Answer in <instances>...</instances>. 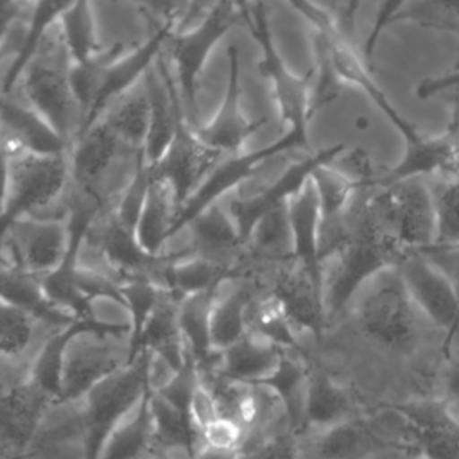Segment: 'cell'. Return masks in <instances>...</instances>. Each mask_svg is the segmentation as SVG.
Returning a JSON list of instances; mask_svg holds the SVG:
<instances>
[{
  "label": "cell",
  "instance_id": "obj_1",
  "mask_svg": "<svg viewBox=\"0 0 459 459\" xmlns=\"http://www.w3.org/2000/svg\"><path fill=\"white\" fill-rule=\"evenodd\" d=\"M369 188H362L355 197L344 219L342 238L328 256L332 258V267L323 276L326 319L335 317L362 283L385 269L398 267L409 255L375 213L371 194H368Z\"/></svg>",
  "mask_w": 459,
  "mask_h": 459
},
{
  "label": "cell",
  "instance_id": "obj_2",
  "mask_svg": "<svg viewBox=\"0 0 459 459\" xmlns=\"http://www.w3.org/2000/svg\"><path fill=\"white\" fill-rule=\"evenodd\" d=\"M70 160L66 154H39L9 149L5 221L30 215L68 222Z\"/></svg>",
  "mask_w": 459,
  "mask_h": 459
},
{
  "label": "cell",
  "instance_id": "obj_3",
  "mask_svg": "<svg viewBox=\"0 0 459 459\" xmlns=\"http://www.w3.org/2000/svg\"><path fill=\"white\" fill-rule=\"evenodd\" d=\"M138 351L131 332L77 323L65 344L61 398L56 405L81 402L93 385L133 362Z\"/></svg>",
  "mask_w": 459,
  "mask_h": 459
},
{
  "label": "cell",
  "instance_id": "obj_4",
  "mask_svg": "<svg viewBox=\"0 0 459 459\" xmlns=\"http://www.w3.org/2000/svg\"><path fill=\"white\" fill-rule=\"evenodd\" d=\"M149 389L147 353L140 348L133 362L93 385L79 402L84 459H100L106 441L134 411Z\"/></svg>",
  "mask_w": 459,
  "mask_h": 459
},
{
  "label": "cell",
  "instance_id": "obj_5",
  "mask_svg": "<svg viewBox=\"0 0 459 459\" xmlns=\"http://www.w3.org/2000/svg\"><path fill=\"white\" fill-rule=\"evenodd\" d=\"M74 251V237L65 221L22 215L0 230V264L45 278L59 269Z\"/></svg>",
  "mask_w": 459,
  "mask_h": 459
},
{
  "label": "cell",
  "instance_id": "obj_6",
  "mask_svg": "<svg viewBox=\"0 0 459 459\" xmlns=\"http://www.w3.org/2000/svg\"><path fill=\"white\" fill-rule=\"evenodd\" d=\"M369 199L384 228L409 253L436 246L434 194L423 178L393 183L371 194Z\"/></svg>",
  "mask_w": 459,
  "mask_h": 459
},
{
  "label": "cell",
  "instance_id": "obj_7",
  "mask_svg": "<svg viewBox=\"0 0 459 459\" xmlns=\"http://www.w3.org/2000/svg\"><path fill=\"white\" fill-rule=\"evenodd\" d=\"M364 333L389 350H405L416 335L414 303L398 267L373 278V287L359 307Z\"/></svg>",
  "mask_w": 459,
  "mask_h": 459
},
{
  "label": "cell",
  "instance_id": "obj_8",
  "mask_svg": "<svg viewBox=\"0 0 459 459\" xmlns=\"http://www.w3.org/2000/svg\"><path fill=\"white\" fill-rule=\"evenodd\" d=\"M414 305L439 328L445 330L443 350L448 355L452 339L459 330V299L448 278L432 265L425 255L412 251L398 265Z\"/></svg>",
  "mask_w": 459,
  "mask_h": 459
},
{
  "label": "cell",
  "instance_id": "obj_9",
  "mask_svg": "<svg viewBox=\"0 0 459 459\" xmlns=\"http://www.w3.org/2000/svg\"><path fill=\"white\" fill-rule=\"evenodd\" d=\"M385 450L412 452L409 445L378 434L360 416L301 436V459H366Z\"/></svg>",
  "mask_w": 459,
  "mask_h": 459
},
{
  "label": "cell",
  "instance_id": "obj_10",
  "mask_svg": "<svg viewBox=\"0 0 459 459\" xmlns=\"http://www.w3.org/2000/svg\"><path fill=\"white\" fill-rule=\"evenodd\" d=\"M269 290L278 298L296 330L308 332L316 339L323 335L326 323L325 287L299 262L292 258L281 264Z\"/></svg>",
  "mask_w": 459,
  "mask_h": 459
},
{
  "label": "cell",
  "instance_id": "obj_11",
  "mask_svg": "<svg viewBox=\"0 0 459 459\" xmlns=\"http://www.w3.org/2000/svg\"><path fill=\"white\" fill-rule=\"evenodd\" d=\"M0 142L9 149L66 154L70 145L16 90L0 93Z\"/></svg>",
  "mask_w": 459,
  "mask_h": 459
},
{
  "label": "cell",
  "instance_id": "obj_12",
  "mask_svg": "<svg viewBox=\"0 0 459 459\" xmlns=\"http://www.w3.org/2000/svg\"><path fill=\"white\" fill-rule=\"evenodd\" d=\"M412 437V452L425 459H459V425L448 416L441 400L393 403Z\"/></svg>",
  "mask_w": 459,
  "mask_h": 459
},
{
  "label": "cell",
  "instance_id": "obj_13",
  "mask_svg": "<svg viewBox=\"0 0 459 459\" xmlns=\"http://www.w3.org/2000/svg\"><path fill=\"white\" fill-rule=\"evenodd\" d=\"M253 292L251 280L240 274H228L212 289L210 337L213 351H222L247 333Z\"/></svg>",
  "mask_w": 459,
  "mask_h": 459
},
{
  "label": "cell",
  "instance_id": "obj_14",
  "mask_svg": "<svg viewBox=\"0 0 459 459\" xmlns=\"http://www.w3.org/2000/svg\"><path fill=\"white\" fill-rule=\"evenodd\" d=\"M283 350L269 339L247 332L231 346L217 351L215 369L238 384L258 385L278 368Z\"/></svg>",
  "mask_w": 459,
  "mask_h": 459
},
{
  "label": "cell",
  "instance_id": "obj_15",
  "mask_svg": "<svg viewBox=\"0 0 459 459\" xmlns=\"http://www.w3.org/2000/svg\"><path fill=\"white\" fill-rule=\"evenodd\" d=\"M181 210V201L170 181L149 170L147 195L134 226V235L147 253H160L163 242L178 226Z\"/></svg>",
  "mask_w": 459,
  "mask_h": 459
},
{
  "label": "cell",
  "instance_id": "obj_16",
  "mask_svg": "<svg viewBox=\"0 0 459 459\" xmlns=\"http://www.w3.org/2000/svg\"><path fill=\"white\" fill-rule=\"evenodd\" d=\"M357 416L359 414L351 394L342 385H339L326 371L319 368H310L299 436L328 429Z\"/></svg>",
  "mask_w": 459,
  "mask_h": 459
},
{
  "label": "cell",
  "instance_id": "obj_17",
  "mask_svg": "<svg viewBox=\"0 0 459 459\" xmlns=\"http://www.w3.org/2000/svg\"><path fill=\"white\" fill-rule=\"evenodd\" d=\"M414 23L425 29H436L459 36V2L445 0H416V2H387L380 5L377 22L366 39L364 56L369 61L375 43L382 30L393 23Z\"/></svg>",
  "mask_w": 459,
  "mask_h": 459
},
{
  "label": "cell",
  "instance_id": "obj_18",
  "mask_svg": "<svg viewBox=\"0 0 459 459\" xmlns=\"http://www.w3.org/2000/svg\"><path fill=\"white\" fill-rule=\"evenodd\" d=\"M66 328L41 321L0 299V359L29 366L41 344L56 332Z\"/></svg>",
  "mask_w": 459,
  "mask_h": 459
},
{
  "label": "cell",
  "instance_id": "obj_19",
  "mask_svg": "<svg viewBox=\"0 0 459 459\" xmlns=\"http://www.w3.org/2000/svg\"><path fill=\"white\" fill-rule=\"evenodd\" d=\"M287 212L292 230L294 260L299 262L316 280L323 281L319 256V199L312 178L287 199Z\"/></svg>",
  "mask_w": 459,
  "mask_h": 459
},
{
  "label": "cell",
  "instance_id": "obj_20",
  "mask_svg": "<svg viewBox=\"0 0 459 459\" xmlns=\"http://www.w3.org/2000/svg\"><path fill=\"white\" fill-rule=\"evenodd\" d=\"M0 299L56 326L66 328L79 323L48 301L41 278L4 264H0Z\"/></svg>",
  "mask_w": 459,
  "mask_h": 459
},
{
  "label": "cell",
  "instance_id": "obj_21",
  "mask_svg": "<svg viewBox=\"0 0 459 459\" xmlns=\"http://www.w3.org/2000/svg\"><path fill=\"white\" fill-rule=\"evenodd\" d=\"M149 409L152 420V450H183L188 459H197L201 437L190 416L183 414L152 391L149 394Z\"/></svg>",
  "mask_w": 459,
  "mask_h": 459
},
{
  "label": "cell",
  "instance_id": "obj_22",
  "mask_svg": "<svg viewBox=\"0 0 459 459\" xmlns=\"http://www.w3.org/2000/svg\"><path fill=\"white\" fill-rule=\"evenodd\" d=\"M151 389L134 411L109 436L100 459H145L152 452V420L149 409Z\"/></svg>",
  "mask_w": 459,
  "mask_h": 459
},
{
  "label": "cell",
  "instance_id": "obj_23",
  "mask_svg": "<svg viewBox=\"0 0 459 459\" xmlns=\"http://www.w3.org/2000/svg\"><path fill=\"white\" fill-rule=\"evenodd\" d=\"M312 45V84H310V118L323 106L333 102L342 91V81L335 72L328 39L323 30L310 27Z\"/></svg>",
  "mask_w": 459,
  "mask_h": 459
},
{
  "label": "cell",
  "instance_id": "obj_24",
  "mask_svg": "<svg viewBox=\"0 0 459 459\" xmlns=\"http://www.w3.org/2000/svg\"><path fill=\"white\" fill-rule=\"evenodd\" d=\"M59 23L74 63L88 61L95 54V29L90 2H72L61 14Z\"/></svg>",
  "mask_w": 459,
  "mask_h": 459
},
{
  "label": "cell",
  "instance_id": "obj_25",
  "mask_svg": "<svg viewBox=\"0 0 459 459\" xmlns=\"http://www.w3.org/2000/svg\"><path fill=\"white\" fill-rule=\"evenodd\" d=\"M238 459H301V436L290 425L253 434L246 439Z\"/></svg>",
  "mask_w": 459,
  "mask_h": 459
},
{
  "label": "cell",
  "instance_id": "obj_26",
  "mask_svg": "<svg viewBox=\"0 0 459 459\" xmlns=\"http://www.w3.org/2000/svg\"><path fill=\"white\" fill-rule=\"evenodd\" d=\"M224 276H228L222 269L213 265L208 260L190 256L172 264L170 267V290L179 298L212 290Z\"/></svg>",
  "mask_w": 459,
  "mask_h": 459
},
{
  "label": "cell",
  "instance_id": "obj_27",
  "mask_svg": "<svg viewBox=\"0 0 459 459\" xmlns=\"http://www.w3.org/2000/svg\"><path fill=\"white\" fill-rule=\"evenodd\" d=\"M434 194L436 206V246H459V179H448L439 185Z\"/></svg>",
  "mask_w": 459,
  "mask_h": 459
},
{
  "label": "cell",
  "instance_id": "obj_28",
  "mask_svg": "<svg viewBox=\"0 0 459 459\" xmlns=\"http://www.w3.org/2000/svg\"><path fill=\"white\" fill-rule=\"evenodd\" d=\"M199 437L201 446L219 452H240L247 439V434L237 421L219 416L199 432Z\"/></svg>",
  "mask_w": 459,
  "mask_h": 459
},
{
  "label": "cell",
  "instance_id": "obj_29",
  "mask_svg": "<svg viewBox=\"0 0 459 459\" xmlns=\"http://www.w3.org/2000/svg\"><path fill=\"white\" fill-rule=\"evenodd\" d=\"M421 255H425V258L448 278L459 299V246L457 247H429L421 251Z\"/></svg>",
  "mask_w": 459,
  "mask_h": 459
},
{
  "label": "cell",
  "instance_id": "obj_30",
  "mask_svg": "<svg viewBox=\"0 0 459 459\" xmlns=\"http://www.w3.org/2000/svg\"><path fill=\"white\" fill-rule=\"evenodd\" d=\"M459 88V68L450 70L443 75H436V77H427L423 81L418 82L414 95L421 100L430 99L437 93H443L446 90H457Z\"/></svg>",
  "mask_w": 459,
  "mask_h": 459
},
{
  "label": "cell",
  "instance_id": "obj_31",
  "mask_svg": "<svg viewBox=\"0 0 459 459\" xmlns=\"http://www.w3.org/2000/svg\"><path fill=\"white\" fill-rule=\"evenodd\" d=\"M441 403L448 416L459 425V362L450 364L445 373Z\"/></svg>",
  "mask_w": 459,
  "mask_h": 459
},
{
  "label": "cell",
  "instance_id": "obj_32",
  "mask_svg": "<svg viewBox=\"0 0 459 459\" xmlns=\"http://www.w3.org/2000/svg\"><path fill=\"white\" fill-rule=\"evenodd\" d=\"M450 104H452V113H450V120H448L443 134L459 143V88L452 90Z\"/></svg>",
  "mask_w": 459,
  "mask_h": 459
},
{
  "label": "cell",
  "instance_id": "obj_33",
  "mask_svg": "<svg viewBox=\"0 0 459 459\" xmlns=\"http://www.w3.org/2000/svg\"><path fill=\"white\" fill-rule=\"evenodd\" d=\"M145 459H174L170 452H161V450H152Z\"/></svg>",
  "mask_w": 459,
  "mask_h": 459
}]
</instances>
